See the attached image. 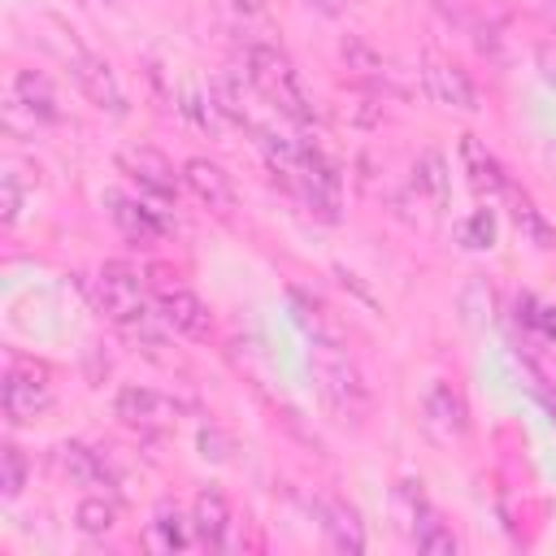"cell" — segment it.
Listing matches in <instances>:
<instances>
[{"mask_svg": "<svg viewBox=\"0 0 556 556\" xmlns=\"http://www.w3.org/2000/svg\"><path fill=\"white\" fill-rule=\"evenodd\" d=\"M104 204H109V217L117 222V230H122L126 239H135V243H156V239H161L165 222H161L148 204H139V200H130V195H122V191H104Z\"/></svg>", "mask_w": 556, "mask_h": 556, "instance_id": "cell-13", "label": "cell"}, {"mask_svg": "<svg viewBox=\"0 0 556 556\" xmlns=\"http://www.w3.org/2000/svg\"><path fill=\"white\" fill-rule=\"evenodd\" d=\"M96 304H100L104 317H109L113 326H122L126 334L156 343V321H161V313H152V304H148V295H143V282H139V274H135L130 265L109 261V265L96 274Z\"/></svg>", "mask_w": 556, "mask_h": 556, "instance_id": "cell-3", "label": "cell"}, {"mask_svg": "<svg viewBox=\"0 0 556 556\" xmlns=\"http://www.w3.org/2000/svg\"><path fill=\"white\" fill-rule=\"evenodd\" d=\"M413 543H417V552H426V556H456V534H452L443 521H434V517H426V521L413 530Z\"/></svg>", "mask_w": 556, "mask_h": 556, "instance_id": "cell-24", "label": "cell"}, {"mask_svg": "<svg viewBox=\"0 0 556 556\" xmlns=\"http://www.w3.org/2000/svg\"><path fill=\"white\" fill-rule=\"evenodd\" d=\"M65 56H70V74H74L78 91H83L96 109H104V113H126V96H122L117 74H113V65H109L104 56H96V52H87V48H74V43H70Z\"/></svg>", "mask_w": 556, "mask_h": 556, "instance_id": "cell-6", "label": "cell"}, {"mask_svg": "<svg viewBox=\"0 0 556 556\" xmlns=\"http://www.w3.org/2000/svg\"><path fill=\"white\" fill-rule=\"evenodd\" d=\"M317 517H321V530H326L334 552H365L361 517L343 500H317Z\"/></svg>", "mask_w": 556, "mask_h": 556, "instance_id": "cell-15", "label": "cell"}, {"mask_svg": "<svg viewBox=\"0 0 556 556\" xmlns=\"http://www.w3.org/2000/svg\"><path fill=\"white\" fill-rule=\"evenodd\" d=\"M143 547H148V552H165V556H174V552L187 547V526H182L178 508L161 504V508L152 513V521H148V530H143Z\"/></svg>", "mask_w": 556, "mask_h": 556, "instance_id": "cell-20", "label": "cell"}, {"mask_svg": "<svg viewBox=\"0 0 556 556\" xmlns=\"http://www.w3.org/2000/svg\"><path fill=\"white\" fill-rule=\"evenodd\" d=\"M243 74H248V83H252V91L274 109V113H282V117H291V122H313L317 113H313V104H308V96H304V87H300V78H295V65L287 61V52H278L274 43H252L248 48V56H243Z\"/></svg>", "mask_w": 556, "mask_h": 556, "instance_id": "cell-2", "label": "cell"}, {"mask_svg": "<svg viewBox=\"0 0 556 556\" xmlns=\"http://www.w3.org/2000/svg\"><path fill=\"white\" fill-rule=\"evenodd\" d=\"M22 486H26V456H22V447L4 443L0 447V495L4 500H17Z\"/></svg>", "mask_w": 556, "mask_h": 556, "instance_id": "cell-26", "label": "cell"}, {"mask_svg": "<svg viewBox=\"0 0 556 556\" xmlns=\"http://www.w3.org/2000/svg\"><path fill=\"white\" fill-rule=\"evenodd\" d=\"M447 187H452V178H447V161H443V152H421L417 161H413V191L417 195H426L434 208H443L447 204Z\"/></svg>", "mask_w": 556, "mask_h": 556, "instance_id": "cell-19", "label": "cell"}, {"mask_svg": "<svg viewBox=\"0 0 556 556\" xmlns=\"http://www.w3.org/2000/svg\"><path fill=\"white\" fill-rule=\"evenodd\" d=\"M52 469H56L61 478H70L74 486H100V482H109L104 460H100L87 443H56V447H52Z\"/></svg>", "mask_w": 556, "mask_h": 556, "instance_id": "cell-14", "label": "cell"}, {"mask_svg": "<svg viewBox=\"0 0 556 556\" xmlns=\"http://www.w3.org/2000/svg\"><path fill=\"white\" fill-rule=\"evenodd\" d=\"M534 61H539V74H543V83L556 91V43H543V48L534 52Z\"/></svg>", "mask_w": 556, "mask_h": 556, "instance_id": "cell-31", "label": "cell"}, {"mask_svg": "<svg viewBox=\"0 0 556 556\" xmlns=\"http://www.w3.org/2000/svg\"><path fill=\"white\" fill-rule=\"evenodd\" d=\"M395 508H400V517H404V526H421L426 517H430V508H426V495H421V482H413V478H404L400 486H395Z\"/></svg>", "mask_w": 556, "mask_h": 556, "instance_id": "cell-28", "label": "cell"}, {"mask_svg": "<svg viewBox=\"0 0 556 556\" xmlns=\"http://www.w3.org/2000/svg\"><path fill=\"white\" fill-rule=\"evenodd\" d=\"M308 369L317 378V391L326 400V408L339 417V421H365L369 408H374V391L361 374V365L348 356V348L339 339H313V352H308Z\"/></svg>", "mask_w": 556, "mask_h": 556, "instance_id": "cell-1", "label": "cell"}, {"mask_svg": "<svg viewBox=\"0 0 556 556\" xmlns=\"http://www.w3.org/2000/svg\"><path fill=\"white\" fill-rule=\"evenodd\" d=\"M517 317H521L530 330H539L543 339H556V308H552V304H539V300L521 295V300H517Z\"/></svg>", "mask_w": 556, "mask_h": 556, "instance_id": "cell-29", "label": "cell"}, {"mask_svg": "<svg viewBox=\"0 0 556 556\" xmlns=\"http://www.w3.org/2000/svg\"><path fill=\"white\" fill-rule=\"evenodd\" d=\"M421 417H426V430L434 439H443V443L465 439V430H469V408L452 391V382H430V391L421 400Z\"/></svg>", "mask_w": 556, "mask_h": 556, "instance_id": "cell-10", "label": "cell"}, {"mask_svg": "<svg viewBox=\"0 0 556 556\" xmlns=\"http://www.w3.org/2000/svg\"><path fill=\"white\" fill-rule=\"evenodd\" d=\"M460 243L465 248H473V252H482V248H495V213L491 208H473L465 222H460Z\"/></svg>", "mask_w": 556, "mask_h": 556, "instance_id": "cell-25", "label": "cell"}, {"mask_svg": "<svg viewBox=\"0 0 556 556\" xmlns=\"http://www.w3.org/2000/svg\"><path fill=\"white\" fill-rule=\"evenodd\" d=\"M182 187H187L200 204H208L213 213H230V208H235V182H230V174H226L222 165H213L208 156H191V161L182 165Z\"/></svg>", "mask_w": 556, "mask_h": 556, "instance_id": "cell-11", "label": "cell"}, {"mask_svg": "<svg viewBox=\"0 0 556 556\" xmlns=\"http://www.w3.org/2000/svg\"><path fill=\"white\" fill-rule=\"evenodd\" d=\"M491 304H495V295H491V287H486L482 278L465 282V291H460V313H465L469 326H478L482 317H491Z\"/></svg>", "mask_w": 556, "mask_h": 556, "instance_id": "cell-27", "label": "cell"}, {"mask_svg": "<svg viewBox=\"0 0 556 556\" xmlns=\"http://www.w3.org/2000/svg\"><path fill=\"white\" fill-rule=\"evenodd\" d=\"M291 300H295L300 326H308L313 339H339V326H334V317H330V308H326L321 300H313L308 291H291ZM339 343H343V339H339Z\"/></svg>", "mask_w": 556, "mask_h": 556, "instance_id": "cell-22", "label": "cell"}, {"mask_svg": "<svg viewBox=\"0 0 556 556\" xmlns=\"http://www.w3.org/2000/svg\"><path fill=\"white\" fill-rule=\"evenodd\" d=\"M9 104L26 109L30 122H56V113H61V109H56V96H52V87H48V78L35 74V70H17Z\"/></svg>", "mask_w": 556, "mask_h": 556, "instance_id": "cell-17", "label": "cell"}, {"mask_svg": "<svg viewBox=\"0 0 556 556\" xmlns=\"http://www.w3.org/2000/svg\"><path fill=\"white\" fill-rule=\"evenodd\" d=\"M421 83L430 91V100L447 104V109H460V113H478V87L469 83V74L443 56H430L426 70H421Z\"/></svg>", "mask_w": 556, "mask_h": 556, "instance_id": "cell-9", "label": "cell"}, {"mask_svg": "<svg viewBox=\"0 0 556 556\" xmlns=\"http://www.w3.org/2000/svg\"><path fill=\"white\" fill-rule=\"evenodd\" d=\"M74 521H78V530H83V534H109V530H113V521H117V508H113L104 495H87V500L78 504Z\"/></svg>", "mask_w": 556, "mask_h": 556, "instance_id": "cell-23", "label": "cell"}, {"mask_svg": "<svg viewBox=\"0 0 556 556\" xmlns=\"http://www.w3.org/2000/svg\"><path fill=\"white\" fill-rule=\"evenodd\" d=\"M156 313L169 330L187 334V339H208L213 334V317L204 308V300L178 282H156Z\"/></svg>", "mask_w": 556, "mask_h": 556, "instance_id": "cell-8", "label": "cell"}, {"mask_svg": "<svg viewBox=\"0 0 556 556\" xmlns=\"http://www.w3.org/2000/svg\"><path fill=\"white\" fill-rule=\"evenodd\" d=\"M113 413L135 426V430H148V434H161V430H174L178 417H182V404L169 400L165 391L156 387H122L117 400H113Z\"/></svg>", "mask_w": 556, "mask_h": 556, "instance_id": "cell-5", "label": "cell"}, {"mask_svg": "<svg viewBox=\"0 0 556 556\" xmlns=\"http://www.w3.org/2000/svg\"><path fill=\"white\" fill-rule=\"evenodd\" d=\"M17 213H22V187H17V174H4L0 178V217H4V226H13Z\"/></svg>", "mask_w": 556, "mask_h": 556, "instance_id": "cell-30", "label": "cell"}, {"mask_svg": "<svg viewBox=\"0 0 556 556\" xmlns=\"http://www.w3.org/2000/svg\"><path fill=\"white\" fill-rule=\"evenodd\" d=\"M0 400H4V417L13 426H26L35 417H43L52 408V387H48V374L39 365H13L4 374V387H0Z\"/></svg>", "mask_w": 556, "mask_h": 556, "instance_id": "cell-4", "label": "cell"}, {"mask_svg": "<svg viewBox=\"0 0 556 556\" xmlns=\"http://www.w3.org/2000/svg\"><path fill=\"white\" fill-rule=\"evenodd\" d=\"M226 526H230V504L222 491H200L195 504H191V530L204 547H222L226 543Z\"/></svg>", "mask_w": 556, "mask_h": 556, "instance_id": "cell-16", "label": "cell"}, {"mask_svg": "<svg viewBox=\"0 0 556 556\" xmlns=\"http://www.w3.org/2000/svg\"><path fill=\"white\" fill-rule=\"evenodd\" d=\"M530 4L543 13V22H547V26H556V0H530Z\"/></svg>", "mask_w": 556, "mask_h": 556, "instance_id": "cell-34", "label": "cell"}, {"mask_svg": "<svg viewBox=\"0 0 556 556\" xmlns=\"http://www.w3.org/2000/svg\"><path fill=\"white\" fill-rule=\"evenodd\" d=\"M460 165H465L469 187H473L478 195H504V191H508L504 165L495 161V152H491L478 135H460Z\"/></svg>", "mask_w": 556, "mask_h": 556, "instance_id": "cell-12", "label": "cell"}, {"mask_svg": "<svg viewBox=\"0 0 556 556\" xmlns=\"http://www.w3.org/2000/svg\"><path fill=\"white\" fill-rule=\"evenodd\" d=\"M339 56H343V65H348L352 74H361V78H387V74H391L387 56H382L365 35H343V39H339Z\"/></svg>", "mask_w": 556, "mask_h": 556, "instance_id": "cell-21", "label": "cell"}, {"mask_svg": "<svg viewBox=\"0 0 556 556\" xmlns=\"http://www.w3.org/2000/svg\"><path fill=\"white\" fill-rule=\"evenodd\" d=\"M317 13H326V17H334V13H343L348 9V0H308Z\"/></svg>", "mask_w": 556, "mask_h": 556, "instance_id": "cell-33", "label": "cell"}, {"mask_svg": "<svg viewBox=\"0 0 556 556\" xmlns=\"http://www.w3.org/2000/svg\"><path fill=\"white\" fill-rule=\"evenodd\" d=\"M547 165H552V169H556V139H552V143H547Z\"/></svg>", "mask_w": 556, "mask_h": 556, "instance_id": "cell-35", "label": "cell"}, {"mask_svg": "<svg viewBox=\"0 0 556 556\" xmlns=\"http://www.w3.org/2000/svg\"><path fill=\"white\" fill-rule=\"evenodd\" d=\"M508 208H513V222H517V230H521V239H526L530 248H539V252L556 248L552 222L539 213V204H534L526 191H513V187H508Z\"/></svg>", "mask_w": 556, "mask_h": 556, "instance_id": "cell-18", "label": "cell"}, {"mask_svg": "<svg viewBox=\"0 0 556 556\" xmlns=\"http://www.w3.org/2000/svg\"><path fill=\"white\" fill-rule=\"evenodd\" d=\"M439 13H447L452 22H465L469 17V0H430Z\"/></svg>", "mask_w": 556, "mask_h": 556, "instance_id": "cell-32", "label": "cell"}, {"mask_svg": "<svg viewBox=\"0 0 556 556\" xmlns=\"http://www.w3.org/2000/svg\"><path fill=\"white\" fill-rule=\"evenodd\" d=\"M117 165H122V174H130L156 200H174L178 195L182 174H174V161L161 148H152V143H126V148H117Z\"/></svg>", "mask_w": 556, "mask_h": 556, "instance_id": "cell-7", "label": "cell"}]
</instances>
